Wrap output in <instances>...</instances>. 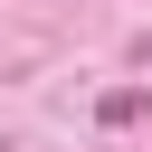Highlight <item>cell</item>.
<instances>
[{
  "instance_id": "1",
  "label": "cell",
  "mask_w": 152,
  "mask_h": 152,
  "mask_svg": "<svg viewBox=\"0 0 152 152\" xmlns=\"http://www.w3.org/2000/svg\"><path fill=\"white\" fill-rule=\"evenodd\" d=\"M142 114H152V95H142V86H114V95L95 104V124H104V133H124V124H142Z\"/></svg>"
}]
</instances>
